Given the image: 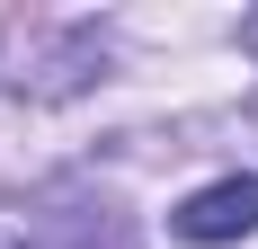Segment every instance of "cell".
Listing matches in <instances>:
<instances>
[{"mask_svg": "<svg viewBox=\"0 0 258 249\" xmlns=\"http://www.w3.org/2000/svg\"><path fill=\"white\" fill-rule=\"evenodd\" d=\"M169 231L196 249H223V240H249L258 231V178H214V187H196V196L169 214Z\"/></svg>", "mask_w": 258, "mask_h": 249, "instance_id": "obj_1", "label": "cell"}, {"mask_svg": "<svg viewBox=\"0 0 258 249\" xmlns=\"http://www.w3.org/2000/svg\"><path fill=\"white\" fill-rule=\"evenodd\" d=\"M240 45H249V53H258V9H249V18H240Z\"/></svg>", "mask_w": 258, "mask_h": 249, "instance_id": "obj_2", "label": "cell"}]
</instances>
